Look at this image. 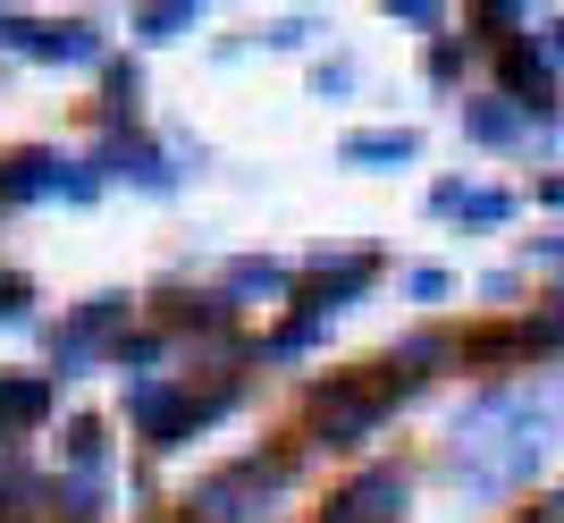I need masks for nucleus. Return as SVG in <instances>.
Instances as JSON below:
<instances>
[{"mask_svg":"<svg viewBox=\"0 0 564 523\" xmlns=\"http://www.w3.org/2000/svg\"><path fill=\"white\" fill-rule=\"evenodd\" d=\"M345 153H354V161H405V153H413V135H354Z\"/></svg>","mask_w":564,"mask_h":523,"instance_id":"f257e3e1","label":"nucleus"}]
</instances>
